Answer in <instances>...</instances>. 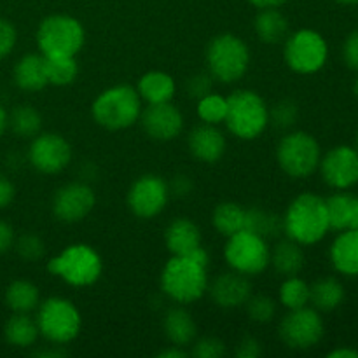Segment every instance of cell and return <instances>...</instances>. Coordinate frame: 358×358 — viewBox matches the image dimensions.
<instances>
[{
  "label": "cell",
  "mask_w": 358,
  "mask_h": 358,
  "mask_svg": "<svg viewBox=\"0 0 358 358\" xmlns=\"http://www.w3.org/2000/svg\"><path fill=\"white\" fill-rule=\"evenodd\" d=\"M136 91L147 105L166 103V101L173 100L175 93H177V83L170 73L163 72V70H150L140 77Z\"/></svg>",
  "instance_id": "cell-23"
},
{
  "label": "cell",
  "mask_w": 358,
  "mask_h": 358,
  "mask_svg": "<svg viewBox=\"0 0 358 358\" xmlns=\"http://www.w3.org/2000/svg\"><path fill=\"white\" fill-rule=\"evenodd\" d=\"M168 187H170V194L185 196L191 192L192 182L189 180L187 175H177V177H175V180L171 182V184H168Z\"/></svg>",
  "instance_id": "cell-47"
},
{
  "label": "cell",
  "mask_w": 358,
  "mask_h": 358,
  "mask_svg": "<svg viewBox=\"0 0 358 358\" xmlns=\"http://www.w3.org/2000/svg\"><path fill=\"white\" fill-rule=\"evenodd\" d=\"M269 264L275 268V271L282 276H296L306 266V255H304L303 245L296 243L294 240L287 238V240L278 241L275 247L271 248V259Z\"/></svg>",
  "instance_id": "cell-25"
},
{
  "label": "cell",
  "mask_w": 358,
  "mask_h": 358,
  "mask_svg": "<svg viewBox=\"0 0 358 358\" xmlns=\"http://www.w3.org/2000/svg\"><path fill=\"white\" fill-rule=\"evenodd\" d=\"M255 35L264 44H280L289 37V20L280 7L259 9L254 21Z\"/></svg>",
  "instance_id": "cell-26"
},
{
  "label": "cell",
  "mask_w": 358,
  "mask_h": 358,
  "mask_svg": "<svg viewBox=\"0 0 358 358\" xmlns=\"http://www.w3.org/2000/svg\"><path fill=\"white\" fill-rule=\"evenodd\" d=\"M208 292L217 306L233 310V308L245 306V303L250 299L252 283L248 276L231 269L213 280L212 285H208Z\"/></svg>",
  "instance_id": "cell-18"
},
{
  "label": "cell",
  "mask_w": 358,
  "mask_h": 358,
  "mask_svg": "<svg viewBox=\"0 0 358 358\" xmlns=\"http://www.w3.org/2000/svg\"><path fill=\"white\" fill-rule=\"evenodd\" d=\"M280 303L287 310H299L310 304V285L299 275L287 276L280 287Z\"/></svg>",
  "instance_id": "cell-35"
},
{
  "label": "cell",
  "mask_w": 358,
  "mask_h": 358,
  "mask_svg": "<svg viewBox=\"0 0 358 358\" xmlns=\"http://www.w3.org/2000/svg\"><path fill=\"white\" fill-rule=\"evenodd\" d=\"M14 248H16L17 255L27 262H37L45 255V243L37 234L28 233L20 236L14 241Z\"/></svg>",
  "instance_id": "cell-39"
},
{
  "label": "cell",
  "mask_w": 358,
  "mask_h": 358,
  "mask_svg": "<svg viewBox=\"0 0 358 358\" xmlns=\"http://www.w3.org/2000/svg\"><path fill=\"white\" fill-rule=\"evenodd\" d=\"M212 86H213V77L210 76L208 72H199L194 73L192 77H189L187 83H185V91L191 98H196L199 100L205 94L212 93Z\"/></svg>",
  "instance_id": "cell-41"
},
{
  "label": "cell",
  "mask_w": 358,
  "mask_h": 358,
  "mask_svg": "<svg viewBox=\"0 0 358 358\" xmlns=\"http://www.w3.org/2000/svg\"><path fill=\"white\" fill-rule=\"evenodd\" d=\"M189 152L201 163L213 164L222 159L226 152V136L217 126L213 124H199L191 129L187 136Z\"/></svg>",
  "instance_id": "cell-19"
},
{
  "label": "cell",
  "mask_w": 358,
  "mask_h": 358,
  "mask_svg": "<svg viewBox=\"0 0 358 358\" xmlns=\"http://www.w3.org/2000/svg\"><path fill=\"white\" fill-rule=\"evenodd\" d=\"M164 245L171 255H189L201 247V231L191 219L178 217L168 224Z\"/></svg>",
  "instance_id": "cell-20"
},
{
  "label": "cell",
  "mask_w": 358,
  "mask_h": 358,
  "mask_svg": "<svg viewBox=\"0 0 358 358\" xmlns=\"http://www.w3.org/2000/svg\"><path fill=\"white\" fill-rule=\"evenodd\" d=\"M322 178L334 191H348L358 184V150L352 145H336L320 159Z\"/></svg>",
  "instance_id": "cell-15"
},
{
  "label": "cell",
  "mask_w": 358,
  "mask_h": 358,
  "mask_svg": "<svg viewBox=\"0 0 358 358\" xmlns=\"http://www.w3.org/2000/svg\"><path fill=\"white\" fill-rule=\"evenodd\" d=\"M140 122L147 135L157 142H170L177 138L184 129V115L171 101L147 105L142 108Z\"/></svg>",
  "instance_id": "cell-17"
},
{
  "label": "cell",
  "mask_w": 358,
  "mask_h": 358,
  "mask_svg": "<svg viewBox=\"0 0 358 358\" xmlns=\"http://www.w3.org/2000/svg\"><path fill=\"white\" fill-rule=\"evenodd\" d=\"M96 205V196L86 182L62 185L52 198V213L59 222L76 224L86 219Z\"/></svg>",
  "instance_id": "cell-16"
},
{
  "label": "cell",
  "mask_w": 358,
  "mask_h": 358,
  "mask_svg": "<svg viewBox=\"0 0 358 358\" xmlns=\"http://www.w3.org/2000/svg\"><path fill=\"white\" fill-rule=\"evenodd\" d=\"M283 59L292 72L313 76L320 72L329 59V44L324 35L311 28L289 34L283 45Z\"/></svg>",
  "instance_id": "cell-10"
},
{
  "label": "cell",
  "mask_w": 358,
  "mask_h": 358,
  "mask_svg": "<svg viewBox=\"0 0 358 358\" xmlns=\"http://www.w3.org/2000/svg\"><path fill=\"white\" fill-rule=\"evenodd\" d=\"M9 128V112L3 108V105L0 103V136L6 133V129Z\"/></svg>",
  "instance_id": "cell-51"
},
{
  "label": "cell",
  "mask_w": 358,
  "mask_h": 358,
  "mask_svg": "<svg viewBox=\"0 0 358 358\" xmlns=\"http://www.w3.org/2000/svg\"><path fill=\"white\" fill-rule=\"evenodd\" d=\"M14 241H16V234H14L13 226L6 220H0V255L9 252L14 247Z\"/></svg>",
  "instance_id": "cell-46"
},
{
  "label": "cell",
  "mask_w": 358,
  "mask_h": 358,
  "mask_svg": "<svg viewBox=\"0 0 358 358\" xmlns=\"http://www.w3.org/2000/svg\"><path fill=\"white\" fill-rule=\"evenodd\" d=\"M142 98L136 87L129 84H117L107 87L94 98L91 115L98 126L110 131H119L140 121Z\"/></svg>",
  "instance_id": "cell-3"
},
{
  "label": "cell",
  "mask_w": 358,
  "mask_h": 358,
  "mask_svg": "<svg viewBox=\"0 0 358 358\" xmlns=\"http://www.w3.org/2000/svg\"><path fill=\"white\" fill-rule=\"evenodd\" d=\"M224 257L233 271L245 276H257L266 271L271 259L268 240L248 229H241L227 238Z\"/></svg>",
  "instance_id": "cell-11"
},
{
  "label": "cell",
  "mask_w": 358,
  "mask_h": 358,
  "mask_svg": "<svg viewBox=\"0 0 358 358\" xmlns=\"http://www.w3.org/2000/svg\"><path fill=\"white\" fill-rule=\"evenodd\" d=\"M187 355L189 353L185 352L182 346H177V345H171L170 348H164L157 353V357L159 358H185Z\"/></svg>",
  "instance_id": "cell-48"
},
{
  "label": "cell",
  "mask_w": 358,
  "mask_h": 358,
  "mask_svg": "<svg viewBox=\"0 0 358 358\" xmlns=\"http://www.w3.org/2000/svg\"><path fill=\"white\" fill-rule=\"evenodd\" d=\"M86 42V30L70 14H51L37 28V45L45 58L77 56Z\"/></svg>",
  "instance_id": "cell-8"
},
{
  "label": "cell",
  "mask_w": 358,
  "mask_h": 358,
  "mask_svg": "<svg viewBox=\"0 0 358 358\" xmlns=\"http://www.w3.org/2000/svg\"><path fill=\"white\" fill-rule=\"evenodd\" d=\"M322 149L318 140L306 131H290L276 147V161L285 175L292 178H308L318 170Z\"/></svg>",
  "instance_id": "cell-9"
},
{
  "label": "cell",
  "mask_w": 358,
  "mask_h": 358,
  "mask_svg": "<svg viewBox=\"0 0 358 358\" xmlns=\"http://www.w3.org/2000/svg\"><path fill=\"white\" fill-rule=\"evenodd\" d=\"M55 346V348H49V350H44V352H37V357H63V355H66V352L65 350H58L59 346L58 345H52Z\"/></svg>",
  "instance_id": "cell-52"
},
{
  "label": "cell",
  "mask_w": 358,
  "mask_h": 358,
  "mask_svg": "<svg viewBox=\"0 0 358 358\" xmlns=\"http://www.w3.org/2000/svg\"><path fill=\"white\" fill-rule=\"evenodd\" d=\"M163 331L171 345L182 346V348L192 345L196 336H198L194 318L185 308H182V304L166 311L163 318Z\"/></svg>",
  "instance_id": "cell-24"
},
{
  "label": "cell",
  "mask_w": 358,
  "mask_h": 358,
  "mask_svg": "<svg viewBox=\"0 0 358 358\" xmlns=\"http://www.w3.org/2000/svg\"><path fill=\"white\" fill-rule=\"evenodd\" d=\"M282 227L287 238L303 247L322 241L331 231L325 199L313 192H303L294 198L282 217Z\"/></svg>",
  "instance_id": "cell-1"
},
{
  "label": "cell",
  "mask_w": 358,
  "mask_h": 358,
  "mask_svg": "<svg viewBox=\"0 0 358 358\" xmlns=\"http://www.w3.org/2000/svg\"><path fill=\"white\" fill-rule=\"evenodd\" d=\"M38 332L51 345H69L79 336L83 317L76 304L65 297H49L37 308Z\"/></svg>",
  "instance_id": "cell-7"
},
{
  "label": "cell",
  "mask_w": 358,
  "mask_h": 358,
  "mask_svg": "<svg viewBox=\"0 0 358 358\" xmlns=\"http://www.w3.org/2000/svg\"><path fill=\"white\" fill-rule=\"evenodd\" d=\"M3 299L13 313H31L41 304V292L38 287L28 280H14L6 289Z\"/></svg>",
  "instance_id": "cell-29"
},
{
  "label": "cell",
  "mask_w": 358,
  "mask_h": 358,
  "mask_svg": "<svg viewBox=\"0 0 358 358\" xmlns=\"http://www.w3.org/2000/svg\"><path fill=\"white\" fill-rule=\"evenodd\" d=\"M14 84L20 87L21 91L27 93H37V91L44 90L49 84L48 80V70H45V56L38 55V52H30L24 55L23 58L17 59L13 70Z\"/></svg>",
  "instance_id": "cell-22"
},
{
  "label": "cell",
  "mask_w": 358,
  "mask_h": 358,
  "mask_svg": "<svg viewBox=\"0 0 358 358\" xmlns=\"http://www.w3.org/2000/svg\"><path fill=\"white\" fill-rule=\"evenodd\" d=\"M299 117V107L294 100L285 98L280 100L273 108H269V124H273L278 129L292 128Z\"/></svg>",
  "instance_id": "cell-37"
},
{
  "label": "cell",
  "mask_w": 358,
  "mask_h": 358,
  "mask_svg": "<svg viewBox=\"0 0 358 358\" xmlns=\"http://www.w3.org/2000/svg\"><path fill=\"white\" fill-rule=\"evenodd\" d=\"M161 290L177 304H192L208 290L206 268L187 255H173L161 271Z\"/></svg>",
  "instance_id": "cell-2"
},
{
  "label": "cell",
  "mask_w": 358,
  "mask_h": 358,
  "mask_svg": "<svg viewBox=\"0 0 358 358\" xmlns=\"http://www.w3.org/2000/svg\"><path fill=\"white\" fill-rule=\"evenodd\" d=\"M38 336L37 322L30 313H13L3 325V338L14 348H30L37 343Z\"/></svg>",
  "instance_id": "cell-28"
},
{
  "label": "cell",
  "mask_w": 358,
  "mask_h": 358,
  "mask_svg": "<svg viewBox=\"0 0 358 358\" xmlns=\"http://www.w3.org/2000/svg\"><path fill=\"white\" fill-rule=\"evenodd\" d=\"M191 355L196 358H220L226 355V345L219 338H201L194 343Z\"/></svg>",
  "instance_id": "cell-40"
},
{
  "label": "cell",
  "mask_w": 358,
  "mask_h": 358,
  "mask_svg": "<svg viewBox=\"0 0 358 358\" xmlns=\"http://www.w3.org/2000/svg\"><path fill=\"white\" fill-rule=\"evenodd\" d=\"M245 308L248 318L257 324H268L276 315V301L269 296H250Z\"/></svg>",
  "instance_id": "cell-38"
},
{
  "label": "cell",
  "mask_w": 358,
  "mask_h": 358,
  "mask_svg": "<svg viewBox=\"0 0 358 358\" xmlns=\"http://www.w3.org/2000/svg\"><path fill=\"white\" fill-rule=\"evenodd\" d=\"M14 198H16V187L10 182V178L0 173V210L7 208L14 201Z\"/></svg>",
  "instance_id": "cell-45"
},
{
  "label": "cell",
  "mask_w": 358,
  "mask_h": 358,
  "mask_svg": "<svg viewBox=\"0 0 358 358\" xmlns=\"http://www.w3.org/2000/svg\"><path fill=\"white\" fill-rule=\"evenodd\" d=\"M205 59L206 69L213 79L233 84L247 73L250 65V49L238 35L220 34L210 41Z\"/></svg>",
  "instance_id": "cell-5"
},
{
  "label": "cell",
  "mask_w": 358,
  "mask_h": 358,
  "mask_svg": "<svg viewBox=\"0 0 358 358\" xmlns=\"http://www.w3.org/2000/svg\"><path fill=\"white\" fill-rule=\"evenodd\" d=\"M329 257L339 275L358 276V229L339 231L331 245Z\"/></svg>",
  "instance_id": "cell-21"
},
{
  "label": "cell",
  "mask_w": 358,
  "mask_h": 358,
  "mask_svg": "<svg viewBox=\"0 0 358 358\" xmlns=\"http://www.w3.org/2000/svg\"><path fill=\"white\" fill-rule=\"evenodd\" d=\"M329 358H358V350L348 348V346H341L332 352H329Z\"/></svg>",
  "instance_id": "cell-49"
},
{
  "label": "cell",
  "mask_w": 358,
  "mask_h": 358,
  "mask_svg": "<svg viewBox=\"0 0 358 358\" xmlns=\"http://www.w3.org/2000/svg\"><path fill=\"white\" fill-rule=\"evenodd\" d=\"M72 161V147L58 133H38L28 147V163L42 175L62 173Z\"/></svg>",
  "instance_id": "cell-14"
},
{
  "label": "cell",
  "mask_w": 358,
  "mask_h": 358,
  "mask_svg": "<svg viewBox=\"0 0 358 358\" xmlns=\"http://www.w3.org/2000/svg\"><path fill=\"white\" fill-rule=\"evenodd\" d=\"M343 59L346 66L358 72V30H353L343 44Z\"/></svg>",
  "instance_id": "cell-43"
},
{
  "label": "cell",
  "mask_w": 358,
  "mask_h": 358,
  "mask_svg": "<svg viewBox=\"0 0 358 358\" xmlns=\"http://www.w3.org/2000/svg\"><path fill=\"white\" fill-rule=\"evenodd\" d=\"M245 229L269 240V238H275L276 234H280L283 231L282 217L266 208L254 206V208L247 210V215H245Z\"/></svg>",
  "instance_id": "cell-33"
},
{
  "label": "cell",
  "mask_w": 358,
  "mask_h": 358,
  "mask_svg": "<svg viewBox=\"0 0 358 358\" xmlns=\"http://www.w3.org/2000/svg\"><path fill=\"white\" fill-rule=\"evenodd\" d=\"M350 229H358V196L353 198V210H352V222Z\"/></svg>",
  "instance_id": "cell-53"
},
{
  "label": "cell",
  "mask_w": 358,
  "mask_h": 358,
  "mask_svg": "<svg viewBox=\"0 0 358 358\" xmlns=\"http://www.w3.org/2000/svg\"><path fill=\"white\" fill-rule=\"evenodd\" d=\"M245 215L247 210L234 201H224L215 206L212 215V224L217 233L229 238L238 231L245 229Z\"/></svg>",
  "instance_id": "cell-30"
},
{
  "label": "cell",
  "mask_w": 358,
  "mask_h": 358,
  "mask_svg": "<svg viewBox=\"0 0 358 358\" xmlns=\"http://www.w3.org/2000/svg\"><path fill=\"white\" fill-rule=\"evenodd\" d=\"M262 353L261 343L257 341L252 336H245L243 339L240 341L236 350V357L238 358H257Z\"/></svg>",
  "instance_id": "cell-44"
},
{
  "label": "cell",
  "mask_w": 358,
  "mask_h": 358,
  "mask_svg": "<svg viewBox=\"0 0 358 358\" xmlns=\"http://www.w3.org/2000/svg\"><path fill=\"white\" fill-rule=\"evenodd\" d=\"M353 93H355V96H357V100H358V77H357L355 84H353Z\"/></svg>",
  "instance_id": "cell-55"
},
{
  "label": "cell",
  "mask_w": 358,
  "mask_h": 358,
  "mask_svg": "<svg viewBox=\"0 0 358 358\" xmlns=\"http://www.w3.org/2000/svg\"><path fill=\"white\" fill-rule=\"evenodd\" d=\"M353 198H355V196L350 194V192L338 191L325 199V206H327V215H329V226H331V229L334 231L350 229V222H352Z\"/></svg>",
  "instance_id": "cell-32"
},
{
  "label": "cell",
  "mask_w": 358,
  "mask_h": 358,
  "mask_svg": "<svg viewBox=\"0 0 358 358\" xmlns=\"http://www.w3.org/2000/svg\"><path fill=\"white\" fill-rule=\"evenodd\" d=\"M278 334L283 345L290 350H311L324 339V318L320 317V311L310 306L290 310L280 322Z\"/></svg>",
  "instance_id": "cell-12"
},
{
  "label": "cell",
  "mask_w": 358,
  "mask_h": 358,
  "mask_svg": "<svg viewBox=\"0 0 358 358\" xmlns=\"http://www.w3.org/2000/svg\"><path fill=\"white\" fill-rule=\"evenodd\" d=\"M345 287L334 276H324L310 285V304L317 311H334L345 303Z\"/></svg>",
  "instance_id": "cell-27"
},
{
  "label": "cell",
  "mask_w": 358,
  "mask_h": 358,
  "mask_svg": "<svg viewBox=\"0 0 358 358\" xmlns=\"http://www.w3.org/2000/svg\"><path fill=\"white\" fill-rule=\"evenodd\" d=\"M48 271L72 287H90L100 280L103 262L98 252L86 243H76L48 261Z\"/></svg>",
  "instance_id": "cell-6"
},
{
  "label": "cell",
  "mask_w": 358,
  "mask_h": 358,
  "mask_svg": "<svg viewBox=\"0 0 358 358\" xmlns=\"http://www.w3.org/2000/svg\"><path fill=\"white\" fill-rule=\"evenodd\" d=\"M48 80L52 86H69L79 76V65L76 56H52L45 58Z\"/></svg>",
  "instance_id": "cell-34"
},
{
  "label": "cell",
  "mask_w": 358,
  "mask_h": 358,
  "mask_svg": "<svg viewBox=\"0 0 358 358\" xmlns=\"http://www.w3.org/2000/svg\"><path fill=\"white\" fill-rule=\"evenodd\" d=\"M17 42V31L9 20L0 17V59L13 52Z\"/></svg>",
  "instance_id": "cell-42"
},
{
  "label": "cell",
  "mask_w": 358,
  "mask_h": 358,
  "mask_svg": "<svg viewBox=\"0 0 358 358\" xmlns=\"http://www.w3.org/2000/svg\"><path fill=\"white\" fill-rule=\"evenodd\" d=\"M170 187L159 175L147 173L136 178L128 191V208L138 219H154L168 205Z\"/></svg>",
  "instance_id": "cell-13"
},
{
  "label": "cell",
  "mask_w": 358,
  "mask_h": 358,
  "mask_svg": "<svg viewBox=\"0 0 358 358\" xmlns=\"http://www.w3.org/2000/svg\"><path fill=\"white\" fill-rule=\"evenodd\" d=\"M196 110H198V117L205 124H222L227 115V98L212 91V93L199 98Z\"/></svg>",
  "instance_id": "cell-36"
},
{
  "label": "cell",
  "mask_w": 358,
  "mask_h": 358,
  "mask_svg": "<svg viewBox=\"0 0 358 358\" xmlns=\"http://www.w3.org/2000/svg\"><path fill=\"white\" fill-rule=\"evenodd\" d=\"M334 2L339 3V6H346V7L358 6V0H334Z\"/></svg>",
  "instance_id": "cell-54"
},
{
  "label": "cell",
  "mask_w": 358,
  "mask_h": 358,
  "mask_svg": "<svg viewBox=\"0 0 358 358\" xmlns=\"http://www.w3.org/2000/svg\"><path fill=\"white\" fill-rule=\"evenodd\" d=\"M355 149L358 150V129H357V135H355Z\"/></svg>",
  "instance_id": "cell-56"
},
{
  "label": "cell",
  "mask_w": 358,
  "mask_h": 358,
  "mask_svg": "<svg viewBox=\"0 0 358 358\" xmlns=\"http://www.w3.org/2000/svg\"><path fill=\"white\" fill-rule=\"evenodd\" d=\"M226 126L240 140H255L269 126V107L252 90H238L227 96Z\"/></svg>",
  "instance_id": "cell-4"
},
{
  "label": "cell",
  "mask_w": 358,
  "mask_h": 358,
  "mask_svg": "<svg viewBox=\"0 0 358 358\" xmlns=\"http://www.w3.org/2000/svg\"><path fill=\"white\" fill-rule=\"evenodd\" d=\"M9 128L20 138H34L42 128L41 112L30 105H17L9 114Z\"/></svg>",
  "instance_id": "cell-31"
},
{
  "label": "cell",
  "mask_w": 358,
  "mask_h": 358,
  "mask_svg": "<svg viewBox=\"0 0 358 358\" xmlns=\"http://www.w3.org/2000/svg\"><path fill=\"white\" fill-rule=\"evenodd\" d=\"M247 2L257 9H269V7H282L289 0H247Z\"/></svg>",
  "instance_id": "cell-50"
}]
</instances>
